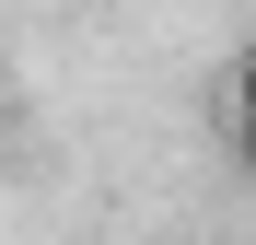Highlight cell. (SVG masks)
<instances>
[{
	"instance_id": "cell-1",
	"label": "cell",
	"mask_w": 256,
	"mask_h": 245,
	"mask_svg": "<svg viewBox=\"0 0 256 245\" xmlns=\"http://www.w3.org/2000/svg\"><path fill=\"white\" fill-rule=\"evenodd\" d=\"M222 105H233V163L256 175V47L233 59V94H222Z\"/></svg>"
}]
</instances>
